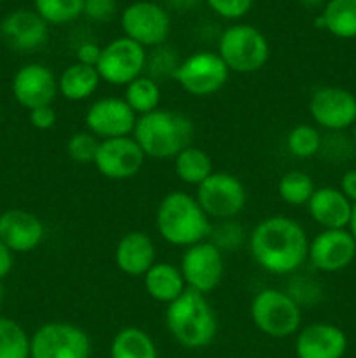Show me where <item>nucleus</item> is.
<instances>
[{"instance_id":"obj_16","label":"nucleus","mask_w":356,"mask_h":358,"mask_svg":"<svg viewBox=\"0 0 356 358\" xmlns=\"http://www.w3.org/2000/svg\"><path fill=\"white\" fill-rule=\"evenodd\" d=\"M356 257V241L348 229H321L309 240L307 262L318 273L344 271Z\"/></svg>"},{"instance_id":"obj_40","label":"nucleus","mask_w":356,"mask_h":358,"mask_svg":"<svg viewBox=\"0 0 356 358\" xmlns=\"http://www.w3.org/2000/svg\"><path fill=\"white\" fill-rule=\"evenodd\" d=\"M101 55V45L94 41H84L75 49V62L87 66H96Z\"/></svg>"},{"instance_id":"obj_15","label":"nucleus","mask_w":356,"mask_h":358,"mask_svg":"<svg viewBox=\"0 0 356 358\" xmlns=\"http://www.w3.org/2000/svg\"><path fill=\"white\" fill-rule=\"evenodd\" d=\"M138 117L122 96H103L94 100L84 114V124L98 140L131 136Z\"/></svg>"},{"instance_id":"obj_29","label":"nucleus","mask_w":356,"mask_h":358,"mask_svg":"<svg viewBox=\"0 0 356 358\" xmlns=\"http://www.w3.org/2000/svg\"><path fill=\"white\" fill-rule=\"evenodd\" d=\"M278 196L288 206H306L316 191L313 177L302 170H290L278 180Z\"/></svg>"},{"instance_id":"obj_27","label":"nucleus","mask_w":356,"mask_h":358,"mask_svg":"<svg viewBox=\"0 0 356 358\" xmlns=\"http://www.w3.org/2000/svg\"><path fill=\"white\" fill-rule=\"evenodd\" d=\"M173 170L178 180L191 187H199L215 171L212 156L194 143L173 157Z\"/></svg>"},{"instance_id":"obj_45","label":"nucleus","mask_w":356,"mask_h":358,"mask_svg":"<svg viewBox=\"0 0 356 358\" xmlns=\"http://www.w3.org/2000/svg\"><path fill=\"white\" fill-rule=\"evenodd\" d=\"M299 3L307 9H318V7H323L327 0H299Z\"/></svg>"},{"instance_id":"obj_38","label":"nucleus","mask_w":356,"mask_h":358,"mask_svg":"<svg viewBox=\"0 0 356 358\" xmlns=\"http://www.w3.org/2000/svg\"><path fill=\"white\" fill-rule=\"evenodd\" d=\"M117 13V0H84V13L94 23H107Z\"/></svg>"},{"instance_id":"obj_21","label":"nucleus","mask_w":356,"mask_h":358,"mask_svg":"<svg viewBox=\"0 0 356 358\" xmlns=\"http://www.w3.org/2000/svg\"><path fill=\"white\" fill-rule=\"evenodd\" d=\"M156 262V245L145 231H129L119 238L114 248V264L122 275L142 278Z\"/></svg>"},{"instance_id":"obj_32","label":"nucleus","mask_w":356,"mask_h":358,"mask_svg":"<svg viewBox=\"0 0 356 358\" xmlns=\"http://www.w3.org/2000/svg\"><path fill=\"white\" fill-rule=\"evenodd\" d=\"M34 7L49 27H63L82 16L84 0H34Z\"/></svg>"},{"instance_id":"obj_36","label":"nucleus","mask_w":356,"mask_h":358,"mask_svg":"<svg viewBox=\"0 0 356 358\" xmlns=\"http://www.w3.org/2000/svg\"><path fill=\"white\" fill-rule=\"evenodd\" d=\"M286 294L299 304L300 308H311L321 299V285L313 278V276H307V275H295L290 276V282L286 285Z\"/></svg>"},{"instance_id":"obj_9","label":"nucleus","mask_w":356,"mask_h":358,"mask_svg":"<svg viewBox=\"0 0 356 358\" xmlns=\"http://www.w3.org/2000/svg\"><path fill=\"white\" fill-rule=\"evenodd\" d=\"M229 69L216 51H195L180 62L173 80L184 93L194 98H208L223 90L229 80Z\"/></svg>"},{"instance_id":"obj_28","label":"nucleus","mask_w":356,"mask_h":358,"mask_svg":"<svg viewBox=\"0 0 356 358\" xmlns=\"http://www.w3.org/2000/svg\"><path fill=\"white\" fill-rule=\"evenodd\" d=\"M161 84L147 73L140 76L133 83L124 87V101L129 105L136 117L150 114V112L161 108Z\"/></svg>"},{"instance_id":"obj_3","label":"nucleus","mask_w":356,"mask_h":358,"mask_svg":"<svg viewBox=\"0 0 356 358\" xmlns=\"http://www.w3.org/2000/svg\"><path fill=\"white\" fill-rule=\"evenodd\" d=\"M164 325L171 338L187 350L208 348L218 334V318L208 297L188 289L168 304Z\"/></svg>"},{"instance_id":"obj_39","label":"nucleus","mask_w":356,"mask_h":358,"mask_svg":"<svg viewBox=\"0 0 356 358\" xmlns=\"http://www.w3.org/2000/svg\"><path fill=\"white\" fill-rule=\"evenodd\" d=\"M28 121L38 131H49L58 122V114H56L52 105H44V107L34 108V110L28 112Z\"/></svg>"},{"instance_id":"obj_41","label":"nucleus","mask_w":356,"mask_h":358,"mask_svg":"<svg viewBox=\"0 0 356 358\" xmlns=\"http://www.w3.org/2000/svg\"><path fill=\"white\" fill-rule=\"evenodd\" d=\"M339 189L342 194L349 199L351 203H356V170H348L342 173L341 182H339Z\"/></svg>"},{"instance_id":"obj_17","label":"nucleus","mask_w":356,"mask_h":358,"mask_svg":"<svg viewBox=\"0 0 356 358\" xmlns=\"http://www.w3.org/2000/svg\"><path fill=\"white\" fill-rule=\"evenodd\" d=\"M10 91L14 100L28 112L52 105L58 96V76L44 63H24L13 76Z\"/></svg>"},{"instance_id":"obj_1","label":"nucleus","mask_w":356,"mask_h":358,"mask_svg":"<svg viewBox=\"0 0 356 358\" xmlns=\"http://www.w3.org/2000/svg\"><path fill=\"white\" fill-rule=\"evenodd\" d=\"M248 250L262 271L292 276L307 264L309 236L299 220L288 215L262 219L248 234Z\"/></svg>"},{"instance_id":"obj_18","label":"nucleus","mask_w":356,"mask_h":358,"mask_svg":"<svg viewBox=\"0 0 356 358\" xmlns=\"http://www.w3.org/2000/svg\"><path fill=\"white\" fill-rule=\"evenodd\" d=\"M0 240L13 254H30L44 243L45 226L28 210L9 208L0 213Z\"/></svg>"},{"instance_id":"obj_37","label":"nucleus","mask_w":356,"mask_h":358,"mask_svg":"<svg viewBox=\"0 0 356 358\" xmlns=\"http://www.w3.org/2000/svg\"><path fill=\"white\" fill-rule=\"evenodd\" d=\"M209 9L223 20H241L250 13L253 0H206Z\"/></svg>"},{"instance_id":"obj_44","label":"nucleus","mask_w":356,"mask_h":358,"mask_svg":"<svg viewBox=\"0 0 356 358\" xmlns=\"http://www.w3.org/2000/svg\"><path fill=\"white\" fill-rule=\"evenodd\" d=\"M348 231L351 233V236L355 238V241H356V203H353V210H351V217H349Z\"/></svg>"},{"instance_id":"obj_30","label":"nucleus","mask_w":356,"mask_h":358,"mask_svg":"<svg viewBox=\"0 0 356 358\" xmlns=\"http://www.w3.org/2000/svg\"><path fill=\"white\" fill-rule=\"evenodd\" d=\"M285 145L290 156L297 157V159H311L321 152L323 135H321L320 128H316L314 124L300 122L290 129L285 138Z\"/></svg>"},{"instance_id":"obj_10","label":"nucleus","mask_w":356,"mask_h":358,"mask_svg":"<svg viewBox=\"0 0 356 358\" xmlns=\"http://www.w3.org/2000/svg\"><path fill=\"white\" fill-rule=\"evenodd\" d=\"M147 55L149 52L145 48L124 35L112 38L108 44L101 45V55L96 63L101 83H107L108 86L126 87L145 73Z\"/></svg>"},{"instance_id":"obj_7","label":"nucleus","mask_w":356,"mask_h":358,"mask_svg":"<svg viewBox=\"0 0 356 358\" xmlns=\"http://www.w3.org/2000/svg\"><path fill=\"white\" fill-rule=\"evenodd\" d=\"M195 199L212 222L237 219L248 203V191L239 177L229 171H213L199 187Z\"/></svg>"},{"instance_id":"obj_11","label":"nucleus","mask_w":356,"mask_h":358,"mask_svg":"<svg viewBox=\"0 0 356 358\" xmlns=\"http://www.w3.org/2000/svg\"><path fill=\"white\" fill-rule=\"evenodd\" d=\"M122 35L145 49L166 44L171 31L170 13L152 0H136L126 6L121 14Z\"/></svg>"},{"instance_id":"obj_23","label":"nucleus","mask_w":356,"mask_h":358,"mask_svg":"<svg viewBox=\"0 0 356 358\" xmlns=\"http://www.w3.org/2000/svg\"><path fill=\"white\" fill-rule=\"evenodd\" d=\"M143 289L147 296L156 303L171 304L187 290L180 268L166 261H157L145 275L142 276Z\"/></svg>"},{"instance_id":"obj_6","label":"nucleus","mask_w":356,"mask_h":358,"mask_svg":"<svg viewBox=\"0 0 356 358\" xmlns=\"http://www.w3.org/2000/svg\"><path fill=\"white\" fill-rule=\"evenodd\" d=\"M250 318L257 331L272 339L295 336L302 327V308L286 294V290L265 287L253 296Z\"/></svg>"},{"instance_id":"obj_2","label":"nucleus","mask_w":356,"mask_h":358,"mask_svg":"<svg viewBox=\"0 0 356 358\" xmlns=\"http://www.w3.org/2000/svg\"><path fill=\"white\" fill-rule=\"evenodd\" d=\"M213 222L202 212L194 194L170 191L156 210V231L168 245L188 248L208 240Z\"/></svg>"},{"instance_id":"obj_20","label":"nucleus","mask_w":356,"mask_h":358,"mask_svg":"<svg viewBox=\"0 0 356 358\" xmlns=\"http://www.w3.org/2000/svg\"><path fill=\"white\" fill-rule=\"evenodd\" d=\"M0 37L14 51L34 52L47 44L49 24L35 13V9H17L2 20Z\"/></svg>"},{"instance_id":"obj_24","label":"nucleus","mask_w":356,"mask_h":358,"mask_svg":"<svg viewBox=\"0 0 356 358\" xmlns=\"http://www.w3.org/2000/svg\"><path fill=\"white\" fill-rule=\"evenodd\" d=\"M101 77L96 66L73 62L58 76V94L72 103L91 100L100 90Z\"/></svg>"},{"instance_id":"obj_43","label":"nucleus","mask_w":356,"mask_h":358,"mask_svg":"<svg viewBox=\"0 0 356 358\" xmlns=\"http://www.w3.org/2000/svg\"><path fill=\"white\" fill-rule=\"evenodd\" d=\"M168 7L175 10H191L199 3V0H164Z\"/></svg>"},{"instance_id":"obj_14","label":"nucleus","mask_w":356,"mask_h":358,"mask_svg":"<svg viewBox=\"0 0 356 358\" xmlns=\"http://www.w3.org/2000/svg\"><path fill=\"white\" fill-rule=\"evenodd\" d=\"M145 159V154L131 135L101 140L93 166L101 177L121 182L136 177L142 171Z\"/></svg>"},{"instance_id":"obj_4","label":"nucleus","mask_w":356,"mask_h":358,"mask_svg":"<svg viewBox=\"0 0 356 358\" xmlns=\"http://www.w3.org/2000/svg\"><path fill=\"white\" fill-rule=\"evenodd\" d=\"M133 138L147 159H173L194 140V122L184 112L157 108L138 117Z\"/></svg>"},{"instance_id":"obj_25","label":"nucleus","mask_w":356,"mask_h":358,"mask_svg":"<svg viewBox=\"0 0 356 358\" xmlns=\"http://www.w3.org/2000/svg\"><path fill=\"white\" fill-rule=\"evenodd\" d=\"M314 27L337 38H356V0H327Z\"/></svg>"},{"instance_id":"obj_5","label":"nucleus","mask_w":356,"mask_h":358,"mask_svg":"<svg viewBox=\"0 0 356 358\" xmlns=\"http://www.w3.org/2000/svg\"><path fill=\"white\" fill-rule=\"evenodd\" d=\"M216 52L229 72L250 76L267 65L271 45L267 37L257 27L248 23H234L220 34Z\"/></svg>"},{"instance_id":"obj_12","label":"nucleus","mask_w":356,"mask_h":358,"mask_svg":"<svg viewBox=\"0 0 356 358\" xmlns=\"http://www.w3.org/2000/svg\"><path fill=\"white\" fill-rule=\"evenodd\" d=\"M178 268L187 289L206 297L218 289L225 273L223 254L209 240L185 248Z\"/></svg>"},{"instance_id":"obj_47","label":"nucleus","mask_w":356,"mask_h":358,"mask_svg":"<svg viewBox=\"0 0 356 358\" xmlns=\"http://www.w3.org/2000/svg\"><path fill=\"white\" fill-rule=\"evenodd\" d=\"M3 299V287H2V282H0V303H2Z\"/></svg>"},{"instance_id":"obj_19","label":"nucleus","mask_w":356,"mask_h":358,"mask_svg":"<svg viewBox=\"0 0 356 358\" xmlns=\"http://www.w3.org/2000/svg\"><path fill=\"white\" fill-rule=\"evenodd\" d=\"M297 358H342L348 352V336L330 322L304 325L293 343Z\"/></svg>"},{"instance_id":"obj_42","label":"nucleus","mask_w":356,"mask_h":358,"mask_svg":"<svg viewBox=\"0 0 356 358\" xmlns=\"http://www.w3.org/2000/svg\"><path fill=\"white\" fill-rule=\"evenodd\" d=\"M13 266H14V254L2 243L0 240V282L3 278H7L10 271H13Z\"/></svg>"},{"instance_id":"obj_8","label":"nucleus","mask_w":356,"mask_h":358,"mask_svg":"<svg viewBox=\"0 0 356 358\" xmlns=\"http://www.w3.org/2000/svg\"><path fill=\"white\" fill-rule=\"evenodd\" d=\"M89 334L72 322H45L30 336V358H91Z\"/></svg>"},{"instance_id":"obj_13","label":"nucleus","mask_w":356,"mask_h":358,"mask_svg":"<svg viewBox=\"0 0 356 358\" xmlns=\"http://www.w3.org/2000/svg\"><path fill=\"white\" fill-rule=\"evenodd\" d=\"M307 108L313 124L328 133H342L356 122V94L346 87H318Z\"/></svg>"},{"instance_id":"obj_34","label":"nucleus","mask_w":356,"mask_h":358,"mask_svg":"<svg viewBox=\"0 0 356 358\" xmlns=\"http://www.w3.org/2000/svg\"><path fill=\"white\" fill-rule=\"evenodd\" d=\"M181 59L178 58V52L175 49H171L170 45H159V48L150 49V52L147 55V69L145 73L152 79H156L159 83L163 77H170L173 79V73L177 70V66L180 65Z\"/></svg>"},{"instance_id":"obj_31","label":"nucleus","mask_w":356,"mask_h":358,"mask_svg":"<svg viewBox=\"0 0 356 358\" xmlns=\"http://www.w3.org/2000/svg\"><path fill=\"white\" fill-rule=\"evenodd\" d=\"M0 358H30V334L9 317H0Z\"/></svg>"},{"instance_id":"obj_22","label":"nucleus","mask_w":356,"mask_h":358,"mask_svg":"<svg viewBox=\"0 0 356 358\" xmlns=\"http://www.w3.org/2000/svg\"><path fill=\"white\" fill-rule=\"evenodd\" d=\"M311 220L321 229H348L353 203L339 187H316L306 205Z\"/></svg>"},{"instance_id":"obj_26","label":"nucleus","mask_w":356,"mask_h":358,"mask_svg":"<svg viewBox=\"0 0 356 358\" xmlns=\"http://www.w3.org/2000/svg\"><path fill=\"white\" fill-rule=\"evenodd\" d=\"M108 353L110 358H159V350L152 336L135 325L115 332Z\"/></svg>"},{"instance_id":"obj_46","label":"nucleus","mask_w":356,"mask_h":358,"mask_svg":"<svg viewBox=\"0 0 356 358\" xmlns=\"http://www.w3.org/2000/svg\"><path fill=\"white\" fill-rule=\"evenodd\" d=\"M351 140H353V143L356 145V122L353 124V128H351Z\"/></svg>"},{"instance_id":"obj_35","label":"nucleus","mask_w":356,"mask_h":358,"mask_svg":"<svg viewBox=\"0 0 356 358\" xmlns=\"http://www.w3.org/2000/svg\"><path fill=\"white\" fill-rule=\"evenodd\" d=\"M101 140H98L93 133L87 129L82 131H75L68 136L65 143L66 156L77 164H93L94 157H96L98 147H100Z\"/></svg>"},{"instance_id":"obj_33","label":"nucleus","mask_w":356,"mask_h":358,"mask_svg":"<svg viewBox=\"0 0 356 358\" xmlns=\"http://www.w3.org/2000/svg\"><path fill=\"white\" fill-rule=\"evenodd\" d=\"M208 240L218 248L222 254H230L243 248L248 243V234L244 227L237 222V219L222 220V222H213L209 231Z\"/></svg>"}]
</instances>
